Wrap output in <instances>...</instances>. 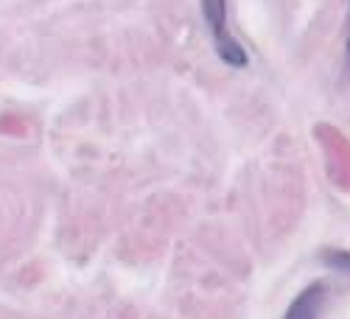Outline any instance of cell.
I'll use <instances>...</instances> for the list:
<instances>
[{
    "mask_svg": "<svg viewBox=\"0 0 350 319\" xmlns=\"http://www.w3.org/2000/svg\"><path fill=\"white\" fill-rule=\"evenodd\" d=\"M347 53H350V40H347Z\"/></svg>",
    "mask_w": 350,
    "mask_h": 319,
    "instance_id": "cell-4",
    "label": "cell"
},
{
    "mask_svg": "<svg viewBox=\"0 0 350 319\" xmlns=\"http://www.w3.org/2000/svg\"><path fill=\"white\" fill-rule=\"evenodd\" d=\"M328 292H331V288H328L325 280L306 286L303 292L295 297V303L288 305L283 319H319V311H323V305L328 300Z\"/></svg>",
    "mask_w": 350,
    "mask_h": 319,
    "instance_id": "cell-2",
    "label": "cell"
},
{
    "mask_svg": "<svg viewBox=\"0 0 350 319\" xmlns=\"http://www.w3.org/2000/svg\"><path fill=\"white\" fill-rule=\"evenodd\" d=\"M202 14H205V23L211 28V37L221 62H227L230 68H247L250 56L227 28V0H202Z\"/></svg>",
    "mask_w": 350,
    "mask_h": 319,
    "instance_id": "cell-1",
    "label": "cell"
},
{
    "mask_svg": "<svg viewBox=\"0 0 350 319\" xmlns=\"http://www.w3.org/2000/svg\"><path fill=\"white\" fill-rule=\"evenodd\" d=\"M323 260H325L331 269L350 275V252H342V249H325V252H323Z\"/></svg>",
    "mask_w": 350,
    "mask_h": 319,
    "instance_id": "cell-3",
    "label": "cell"
}]
</instances>
